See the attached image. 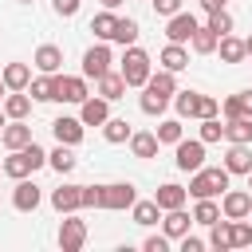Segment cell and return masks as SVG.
<instances>
[{"instance_id": "cell-1", "label": "cell", "mask_w": 252, "mask_h": 252, "mask_svg": "<svg viewBox=\"0 0 252 252\" xmlns=\"http://www.w3.org/2000/svg\"><path fill=\"white\" fill-rule=\"evenodd\" d=\"M47 165V154H43V146H35V142H28L24 150H8V158H4V173L8 177H32L35 169H43Z\"/></svg>"}, {"instance_id": "cell-2", "label": "cell", "mask_w": 252, "mask_h": 252, "mask_svg": "<svg viewBox=\"0 0 252 252\" xmlns=\"http://www.w3.org/2000/svg\"><path fill=\"white\" fill-rule=\"evenodd\" d=\"M228 169L224 165H201V169H193V177H189V197H220L224 189H228Z\"/></svg>"}, {"instance_id": "cell-3", "label": "cell", "mask_w": 252, "mask_h": 252, "mask_svg": "<svg viewBox=\"0 0 252 252\" xmlns=\"http://www.w3.org/2000/svg\"><path fill=\"white\" fill-rule=\"evenodd\" d=\"M150 75H154L150 55H146L138 43H130V47H126V55H122V79H126V87H146V83H150Z\"/></svg>"}, {"instance_id": "cell-4", "label": "cell", "mask_w": 252, "mask_h": 252, "mask_svg": "<svg viewBox=\"0 0 252 252\" xmlns=\"http://www.w3.org/2000/svg\"><path fill=\"white\" fill-rule=\"evenodd\" d=\"M173 161H177L181 173L201 169V165H205V142H201V138H181V142L173 146Z\"/></svg>"}, {"instance_id": "cell-5", "label": "cell", "mask_w": 252, "mask_h": 252, "mask_svg": "<svg viewBox=\"0 0 252 252\" xmlns=\"http://www.w3.org/2000/svg\"><path fill=\"white\" fill-rule=\"evenodd\" d=\"M83 98H91V91H87V75H59L55 71V102H83Z\"/></svg>"}, {"instance_id": "cell-6", "label": "cell", "mask_w": 252, "mask_h": 252, "mask_svg": "<svg viewBox=\"0 0 252 252\" xmlns=\"http://www.w3.org/2000/svg\"><path fill=\"white\" fill-rule=\"evenodd\" d=\"M134 201H138V189H134L130 181H110V185H102V209L122 213V209H130Z\"/></svg>"}, {"instance_id": "cell-7", "label": "cell", "mask_w": 252, "mask_h": 252, "mask_svg": "<svg viewBox=\"0 0 252 252\" xmlns=\"http://www.w3.org/2000/svg\"><path fill=\"white\" fill-rule=\"evenodd\" d=\"M87 244V220H79L75 213H63V224H59V248L63 252H79Z\"/></svg>"}, {"instance_id": "cell-8", "label": "cell", "mask_w": 252, "mask_h": 252, "mask_svg": "<svg viewBox=\"0 0 252 252\" xmlns=\"http://www.w3.org/2000/svg\"><path fill=\"white\" fill-rule=\"evenodd\" d=\"M110 63H114V59H110V47H106V39H98L94 47H87V51H83V75H87V79H98V75H106V71H110Z\"/></svg>"}, {"instance_id": "cell-9", "label": "cell", "mask_w": 252, "mask_h": 252, "mask_svg": "<svg viewBox=\"0 0 252 252\" xmlns=\"http://www.w3.org/2000/svg\"><path fill=\"white\" fill-rule=\"evenodd\" d=\"M220 213L228 220H240L252 213V189H224L220 193Z\"/></svg>"}, {"instance_id": "cell-10", "label": "cell", "mask_w": 252, "mask_h": 252, "mask_svg": "<svg viewBox=\"0 0 252 252\" xmlns=\"http://www.w3.org/2000/svg\"><path fill=\"white\" fill-rule=\"evenodd\" d=\"M197 28H201V24H197L193 12H177V16H169V24H165V39H169V43H189Z\"/></svg>"}, {"instance_id": "cell-11", "label": "cell", "mask_w": 252, "mask_h": 252, "mask_svg": "<svg viewBox=\"0 0 252 252\" xmlns=\"http://www.w3.org/2000/svg\"><path fill=\"white\" fill-rule=\"evenodd\" d=\"M39 201H43L39 185H35V181H28V177H20V181H16V189H12V205H16L20 213H35V209H39Z\"/></svg>"}, {"instance_id": "cell-12", "label": "cell", "mask_w": 252, "mask_h": 252, "mask_svg": "<svg viewBox=\"0 0 252 252\" xmlns=\"http://www.w3.org/2000/svg\"><path fill=\"white\" fill-rule=\"evenodd\" d=\"M83 118H67V114H59L55 122H51V134H55V142H63V146H79L83 142Z\"/></svg>"}, {"instance_id": "cell-13", "label": "cell", "mask_w": 252, "mask_h": 252, "mask_svg": "<svg viewBox=\"0 0 252 252\" xmlns=\"http://www.w3.org/2000/svg\"><path fill=\"white\" fill-rule=\"evenodd\" d=\"M79 118H83V126H102L106 118H110V98H83L79 102Z\"/></svg>"}, {"instance_id": "cell-14", "label": "cell", "mask_w": 252, "mask_h": 252, "mask_svg": "<svg viewBox=\"0 0 252 252\" xmlns=\"http://www.w3.org/2000/svg\"><path fill=\"white\" fill-rule=\"evenodd\" d=\"M0 138H4V146H8V150H24L28 142H35V138H32L28 118H8V126L0 130Z\"/></svg>"}, {"instance_id": "cell-15", "label": "cell", "mask_w": 252, "mask_h": 252, "mask_svg": "<svg viewBox=\"0 0 252 252\" xmlns=\"http://www.w3.org/2000/svg\"><path fill=\"white\" fill-rule=\"evenodd\" d=\"M224 169L228 173H252V150L244 146V142H228V150H224Z\"/></svg>"}, {"instance_id": "cell-16", "label": "cell", "mask_w": 252, "mask_h": 252, "mask_svg": "<svg viewBox=\"0 0 252 252\" xmlns=\"http://www.w3.org/2000/svg\"><path fill=\"white\" fill-rule=\"evenodd\" d=\"M83 205V185H59L51 189V209L55 213H79Z\"/></svg>"}, {"instance_id": "cell-17", "label": "cell", "mask_w": 252, "mask_h": 252, "mask_svg": "<svg viewBox=\"0 0 252 252\" xmlns=\"http://www.w3.org/2000/svg\"><path fill=\"white\" fill-rule=\"evenodd\" d=\"M185 197H189V189L177 185V181H165V185H158V193H154V201L161 205V213H169V209H185Z\"/></svg>"}, {"instance_id": "cell-18", "label": "cell", "mask_w": 252, "mask_h": 252, "mask_svg": "<svg viewBox=\"0 0 252 252\" xmlns=\"http://www.w3.org/2000/svg\"><path fill=\"white\" fill-rule=\"evenodd\" d=\"M32 63H35L43 75H55V71L63 67V47H55V43H39L35 55H32Z\"/></svg>"}, {"instance_id": "cell-19", "label": "cell", "mask_w": 252, "mask_h": 252, "mask_svg": "<svg viewBox=\"0 0 252 252\" xmlns=\"http://www.w3.org/2000/svg\"><path fill=\"white\" fill-rule=\"evenodd\" d=\"M158 63H161L165 71H173V75H177V71H185V67H189V47H185V43H165V47H161V55H158Z\"/></svg>"}, {"instance_id": "cell-20", "label": "cell", "mask_w": 252, "mask_h": 252, "mask_svg": "<svg viewBox=\"0 0 252 252\" xmlns=\"http://www.w3.org/2000/svg\"><path fill=\"white\" fill-rule=\"evenodd\" d=\"M189 224H193V217H189L185 209H169V213L161 217V232H165L169 240H181V236L189 232Z\"/></svg>"}, {"instance_id": "cell-21", "label": "cell", "mask_w": 252, "mask_h": 252, "mask_svg": "<svg viewBox=\"0 0 252 252\" xmlns=\"http://www.w3.org/2000/svg\"><path fill=\"white\" fill-rule=\"evenodd\" d=\"M0 79H4L8 91H28V83H32V67H28V63H4Z\"/></svg>"}, {"instance_id": "cell-22", "label": "cell", "mask_w": 252, "mask_h": 252, "mask_svg": "<svg viewBox=\"0 0 252 252\" xmlns=\"http://www.w3.org/2000/svg\"><path fill=\"white\" fill-rule=\"evenodd\" d=\"M94 83H98V94L110 98V102H118V98L126 94V79H122V71H106V75H98Z\"/></svg>"}, {"instance_id": "cell-23", "label": "cell", "mask_w": 252, "mask_h": 252, "mask_svg": "<svg viewBox=\"0 0 252 252\" xmlns=\"http://www.w3.org/2000/svg\"><path fill=\"white\" fill-rule=\"evenodd\" d=\"M32 102H35L32 94H24V91H8L0 106H4L8 118H28V114H32Z\"/></svg>"}, {"instance_id": "cell-24", "label": "cell", "mask_w": 252, "mask_h": 252, "mask_svg": "<svg viewBox=\"0 0 252 252\" xmlns=\"http://www.w3.org/2000/svg\"><path fill=\"white\" fill-rule=\"evenodd\" d=\"M47 165H51L59 177H63V173H71V169L79 165V158H75V146H63V142H59V146L47 154Z\"/></svg>"}, {"instance_id": "cell-25", "label": "cell", "mask_w": 252, "mask_h": 252, "mask_svg": "<svg viewBox=\"0 0 252 252\" xmlns=\"http://www.w3.org/2000/svg\"><path fill=\"white\" fill-rule=\"evenodd\" d=\"M217 51H220V63H244V55H248V47H244V39H236L232 32H228V35H220V43H217Z\"/></svg>"}, {"instance_id": "cell-26", "label": "cell", "mask_w": 252, "mask_h": 252, "mask_svg": "<svg viewBox=\"0 0 252 252\" xmlns=\"http://www.w3.org/2000/svg\"><path fill=\"white\" fill-rule=\"evenodd\" d=\"M158 146H161V142H158V134H150V130H134V134H130V154H134V158H154Z\"/></svg>"}, {"instance_id": "cell-27", "label": "cell", "mask_w": 252, "mask_h": 252, "mask_svg": "<svg viewBox=\"0 0 252 252\" xmlns=\"http://www.w3.org/2000/svg\"><path fill=\"white\" fill-rule=\"evenodd\" d=\"M130 217H134V224L150 228V224L161 220V205H158V201H134V205H130Z\"/></svg>"}, {"instance_id": "cell-28", "label": "cell", "mask_w": 252, "mask_h": 252, "mask_svg": "<svg viewBox=\"0 0 252 252\" xmlns=\"http://www.w3.org/2000/svg\"><path fill=\"white\" fill-rule=\"evenodd\" d=\"M209 248H217V252L232 248V220L228 217H220L217 224H209Z\"/></svg>"}, {"instance_id": "cell-29", "label": "cell", "mask_w": 252, "mask_h": 252, "mask_svg": "<svg viewBox=\"0 0 252 252\" xmlns=\"http://www.w3.org/2000/svg\"><path fill=\"white\" fill-rule=\"evenodd\" d=\"M146 87H150L154 94H161V98H173V94H177V75L161 67V71H154V75H150V83H146Z\"/></svg>"}, {"instance_id": "cell-30", "label": "cell", "mask_w": 252, "mask_h": 252, "mask_svg": "<svg viewBox=\"0 0 252 252\" xmlns=\"http://www.w3.org/2000/svg\"><path fill=\"white\" fill-rule=\"evenodd\" d=\"M130 134H134V126H130L126 118H106V122H102V138H106L110 146H122V142H130Z\"/></svg>"}, {"instance_id": "cell-31", "label": "cell", "mask_w": 252, "mask_h": 252, "mask_svg": "<svg viewBox=\"0 0 252 252\" xmlns=\"http://www.w3.org/2000/svg\"><path fill=\"white\" fill-rule=\"evenodd\" d=\"M220 217H224V213H220V205H217L213 197H197V209H193V224H205V228H209V224H217Z\"/></svg>"}, {"instance_id": "cell-32", "label": "cell", "mask_w": 252, "mask_h": 252, "mask_svg": "<svg viewBox=\"0 0 252 252\" xmlns=\"http://www.w3.org/2000/svg\"><path fill=\"white\" fill-rule=\"evenodd\" d=\"M114 28H118V16H114L110 8H102V12L91 20V32H94V39H106V43H110V39H114Z\"/></svg>"}, {"instance_id": "cell-33", "label": "cell", "mask_w": 252, "mask_h": 252, "mask_svg": "<svg viewBox=\"0 0 252 252\" xmlns=\"http://www.w3.org/2000/svg\"><path fill=\"white\" fill-rule=\"evenodd\" d=\"M217 43H220V35H217L213 28H197V32H193V39H189V47H193L197 55H213V51H217Z\"/></svg>"}, {"instance_id": "cell-34", "label": "cell", "mask_w": 252, "mask_h": 252, "mask_svg": "<svg viewBox=\"0 0 252 252\" xmlns=\"http://www.w3.org/2000/svg\"><path fill=\"white\" fill-rule=\"evenodd\" d=\"M224 142H244V146H252V118H232V122H224Z\"/></svg>"}, {"instance_id": "cell-35", "label": "cell", "mask_w": 252, "mask_h": 252, "mask_svg": "<svg viewBox=\"0 0 252 252\" xmlns=\"http://www.w3.org/2000/svg\"><path fill=\"white\" fill-rule=\"evenodd\" d=\"M28 91H32L35 102H51V98H55V75H43V71H39V79H32Z\"/></svg>"}, {"instance_id": "cell-36", "label": "cell", "mask_w": 252, "mask_h": 252, "mask_svg": "<svg viewBox=\"0 0 252 252\" xmlns=\"http://www.w3.org/2000/svg\"><path fill=\"white\" fill-rule=\"evenodd\" d=\"M158 142L161 146H177L181 138H185V130H181V118H165V122H158Z\"/></svg>"}, {"instance_id": "cell-37", "label": "cell", "mask_w": 252, "mask_h": 252, "mask_svg": "<svg viewBox=\"0 0 252 252\" xmlns=\"http://www.w3.org/2000/svg\"><path fill=\"white\" fill-rule=\"evenodd\" d=\"M138 32H142V28H138V20H130V16L122 20V16H118V28H114V43H122V47L138 43Z\"/></svg>"}, {"instance_id": "cell-38", "label": "cell", "mask_w": 252, "mask_h": 252, "mask_svg": "<svg viewBox=\"0 0 252 252\" xmlns=\"http://www.w3.org/2000/svg\"><path fill=\"white\" fill-rule=\"evenodd\" d=\"M197 91H177L173 94V106H177V118H197Z\"/></svg>"}, {"instance_id": "cell-39", "label": "cell", "mask_w": 252, "mask_h": 252, "mask_svg": "<svg viewBox=\"0 0 252 252\" xmlns=\"http://www.w3.org/2000/svg\"><path fill=\"white\" fill-rule=\"evenodd\" d=\"M173 98H161V94H154L150 87H142V98H138V106H142V114H161L165 106H169Z\"/></svg>"}, {"instance_id": "cell-40", "label": "cell", "mask_w": 252, "mask_h": 252, "mask_svg": "<svg viewBox=\"0 0 252 252\" xmlns=\"http://www.w3.org/2000/svg\"><path fill=\"white\" fill-rule=\"evenodd\" d=\"M232 248H252V220L248 217L232 220Z\"/></svg>"}, {"instance_id": "cell-41", "label": "cell", "mask_w": 252, "mask_h": 252, "mask_svg": "<svg viewBox=\"0 0 252 252\" xmlns=\"http://www.w3.org/2000/svg\"><path fill=\"white\" fill-rule=\"evenodd\" d=\"M220 138H224V122H220V118H201V142L213 146V142H220Z\"/></svg>"}, {"instance_id": "cell-42", "label": "cell", "mask_w": 252, "mask_h": 252, "mask_svg": "<svg viewBox=\"0 0 252 252\" xmlns=\"http://www.w3.org/2000/svg\"><path fill=\"white\" fill-rule=\"evenodd\" d=\"M205 28H213L217 35H228V32H232V16H228L224 8H217V12H209V20H205Z\"/></svg>"}, {"instance_id": "cell-43", "label": "cell", "mask_w": 252, "mask_h": 252, "mask_svg": "<svg viewBox=\"0 0 252 252\" xmlns=\"http://www.w3.org/2000/svg\"><path fill=\"white\" fill-rule=\"evenodd\" d=\"M217 114H220V102H217L213 94H201V98H197V122H201V118H217Z\"/></svg>"}, {"instance_id": "cell-44", "label": "cell", "mask_w": 252, "mask_h": 252, "mask_svg": "<svg viewBox=\"0 0 252 252\" xmlns=\"http://www.w3.org/2000/svg\"><path fill=\"white\" fill-rule=\"evenodd\" d=\"M220 114H224V122H232V118H248V114L240 110V94H228V98L220 102Z\"/></svg>"}, {"instance_id": "cell-45", "label": "cell", "mask_w": 252, "mask_h": 252, "mask_svg": "<svg viewBox=\"0 0 252 252\" xmlns=\"http://www.w3.org/2000/svg\"><path fill=\"white\" fill-rule=\"evenodd\" d=\"M79 209H102V185H83V205Z\"/></svg>"}, {"instance_id": "cell-46", "label": "cell", "mask_w": 252, "mask_h": 252, "mask_svg": "<svg viewBox=\"0 0 252 252\" xmlns=\"http://www.w3.org/2000/svg\"><path fill=\"white\" fill-rule=\"evenodd\" d=\"M79 4H83V0H51V8H55V16H63V20H71V16H79Z\"/></svg>"}, {"instance_id": "cell-47", "label": "cell", "mask_w": 252, "mask_h": 252, "mask_svg": "<svg viewBox=\"0 0 252 252\" xmlns=\"http://www.w3.org/2000/svg\"><path fill=\"white\" fill-rule=\"evenodd\" d=\"M150 4H154V12H158V16H165V20L181 12V0H150Z\"/></svg>"}, {"instance_id": "cell-48", "label": "cell", "mask_w": 252, "mask_h": 252, "mask_svg": "<svg viewBox=\"0 0 252 252\" xmlns=\"http://www.w3.org/2000/svg\"><path fill=\"white\" fill-rule=\"evenodd\" d=\"M146 252H169V236L161 232V236H146V244H142Z\"/></svg>"}, {"instance_id": "cell-49", "label": "cell", "mask_w": 252, "mask_h": 252, "mask_svg": "<svg viewBox=\"0 0 252 252\" xmlns=\"http://www.w3.org/2000/svg\"><path fill=\"white\" fill-rule=\"evenodd\" d=\"M201 248H205V240H201V236H189V232L181 236V252H201Z\"/></svg>"}, {"instance_id": "cell-50", "label": "cell", "mask_w": 252, "mask_h": 252, "mask_svg": "<svg viewBox=\"0 0 252 252\" xmlns=\"http://www.w3.org/2000/svg\"><path fill=\"white\" fill-rule=\"evenodd\" d=\"M240 110L252 118V91H240Z\"/></svg>"}, {"instance_id": "cell-51", "label": "cell", "mask_w": 252, "mask_h": 252, "mask_svg": "<svg viewBox=\"0 0 252 252\" xmlns=\"http://www.w3.org/2000/svg\"><path fill=\"white\" fill-rule=\"evenodd\" d=\"M201 8L205 12H217V8H224V0H201Z\"/></svg>"}, {"instance_id": "cell-52", "label": "cell", "mask_w": 252, "mask_h": 252, "mask_svg": "<svg viewBox=\"0 0 252 252\" xmlns=\"http://www.w3.org/2000/svg\"><path fill=\"white\" fill-rule=\"evenodd\" d=\"M98 4H102V8H110V12H114V8H122V0H98Z\"/></svg>"}, {"instance_id": "cell-53", "label": "cell", "mask_w": 252, "mask_h": 252, "mask_svg": "<svg viewBox=\"0 0 252 252\" xmlns=\"http://www.w3.org/2000/svg\"><path fill=\"white\" fill-rule=\"evenodd\" d=\"M4 126H8V114H4V106H0V130H4Z\"/></svg>"}, {"instance_id": "cell-54", "label": "cell", "mask_w": 252, "mask_h": 252, "mask_svg": "<svg viewBox=\"0 0 252 252\" xmlns=\"http://www.w3.org/2000/svg\"><path fill=\"white\" fill-rule=\"evenodd\" d=\"M4 94H8V87H4V79H0V102H4Z\"/></svg>"}, {"instance_id": "cell-55", "label": "cell", "mask_w": 252, "mask_h": 252, "mask_svg": "<svg viewBox=\"0 0 252 252\" xmlns=\"http://www.w3.org/2000/svg\"><path fill=\"white\" fill-rule=\"evenodd\" d=\"M244 47H248V55H252V35H248V39H244Z\"/></svg>"}, {"instance_id": "cell-56", "label": "cell", "mask_w": 252, "mask_h": 252, "mask_svg": "<svg viewBox=\"0 0 252 252\" xmlns=\"http://www.w3.org/2000/svg\"><path fill=\"white\" fill-rule=\"evenodd\" d=\"M248 189H252V173H248Z\"/></svg>"}, {"instance_id": "cell-57", "label": "cell", "mask_w": 252, "mask_h": 252, "mask_svg": "<svg viewBox=\"0 0 252 252\" xmlns=\"http://www.w3.org/2000/svg\"><path fill=\"white\" fill-rule=\"evenodd\" d=\"M20 4H32V0H20Z\"/></svg>"}, {"instance_id": "cell-58", "label": "cell", "mask_w": 252, "mask_h": 252, "mask_svg": "<svg viewBox=\"0 0 252 252\" xmlns=\"http://www.w3.org/2000/svg\"><path fill=\"white\" fill-rule=\"evenodd\" d=\"M248 220H252V213H248Z\"/></svg>"}, {"instance_id": "cell-59", "label": "cell", "mask_w": 252, "mask_h": 252, "mask_svg": "<svg viewBox=\"0 0 252 252\" xmlns=\"http://www.w3.org/2000/svg\"><path fill=\"white\" fill-rule=\"evenodd\" d=\"M0 173H4V165H0Z\"/></svg>"}, {"instance_id": "cell-60", "label": "cell", "mask_w": 252, "mask_h": 252, "mask_svg": "<svg viewBox=\"0 0 252 252\" xmlns=\"http://www.w3.org/2000/svg\"><path fill=\"white\" fill-rule=\"evenodd\" d=\"M224 4H228V0H224Z\"/></svg>"}]
</instances>
